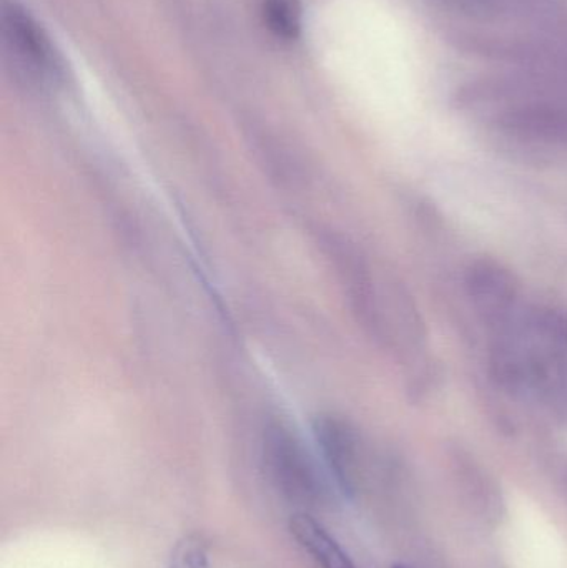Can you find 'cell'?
<instances>
[{"label": "cell", "mask_w": 567, "mask_h": 568, "mask_svg": "<svg viewBox=\"0 0 567 568\" xmlns=\"http://www.w3.org/2000/svg\"><path fill=\"white\" fill-rule=\"evenodd\" d=\"M166 568H213L205 542L196 536H185L175 544Z\"/></svg>", "instance_id": "obj_8"}, {"label": "cell", "mask_w": 567, "mask_h": 568, "mask_svg": "<svg viewBox=\"0 0 567 568\" xmlns=\"http://www.w3.org/2000/svg\"><path fill=\"white\" fill-rule=\"evenodd\" d=\"M316 443L325 466L345 496L355 493L358 439L348 423L335 416H322L313 424Z\"/></svg>", "instance_id": "obj_3"}, {"label": "cell", "mask_w": 567, "mask_h": 568, "mask_svg": "<svg viewBox=\"0 0 567 568\" xmlns=\"http://www.w3.org/2000/svg\"><path fill=\"white\" fill-rule=\"evenodd\" d=\"M2 29L10 50L36 73L60 77L62 60L49 36L16 0L2 2Z\"/></svg>", "instance_id": "obj_2"}, {"label": "cell", "mask_w": 567, "mask_h": 568, "mask_svg": "<svg viewBox=\"0 0 567 568\" xmlns=\"http://www.w3.org/2000/svg\"><path fill=\"white\" fill-rule=\"evenodd\" d=\"M263 17L269 29L280 39L293 40L302 32L300 0H263Z\"/></svg>", "instance_id": "obj_7"}, {"label": "cell", "mask_w": 567, "mask_h": 568, "mask_svg": "<svg viewBox=\"0 0 567 568\" xmlns=\"http://www.w3.org/2000/svg\"><path fill=\"white\" fill-rule=\"evenodd\" d=\"M503 125L535 139L567 140V109L556 103H525L509 110Z\"/></svg>", "instance_id": "obj_5"}, {"label": "cell", "mask_w": 567, "mask_h": 568, "mask_svg": "<svg viewBox=\"0 0 567 568\" xmlns=\"http://www.w3.org/2000/svg\"><path fill=\"white\" fill-rule=\"evenodd\" d=\"M298 546L322 568H356L335 537L308 513H296L288 524Z\"/></svg>", "instance_id": "obj_4"}, {"label": "cell", "mask_w": 567, "mask_h": 568, "mask_svg": "<svg viewBox=\"0 0 567 568\" xmlns=\"http://www.w3.org/2000/svg\"><path fill=\"white\" fill-rule=\"evenodd\" d=\"M472 16L485 20H531L553 16L561 0H462Z\"/></svg>", "instance_id": "obj_6"}, {"label": "cell", "mask_w": 567, "mask_h": 568, "mask_svg": "<svg viewBox=\"0 0 567 568\" xmlns=\"http://www.w3.org/2000/svg\"><path fill=\"white\" fill-rule=\"evenodd\" d=\"M263 460L276 489L295 504L316 507L328 497V483L308 447L282 423L270 424L263 436Z\"/></svg>", "instance_id": "obj_1"}, {"label": "cell", "mask_w": 567, "mask_h": 568, "mask_svg": "<svg viewBox=\"0 0 567 568\" xmlns=\"http://www.w3.org/2000/svg\"><path fill=\"white\" fill-rule=\"evenodd\" d=\"M393 568H409V567H406V566H395Z\"/></svg>", "instance_id": "obj_9"}]
</instances>
